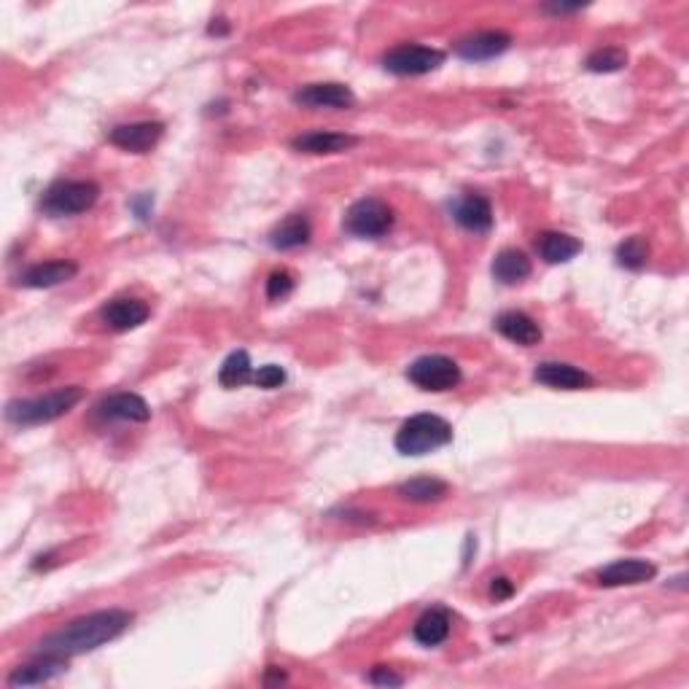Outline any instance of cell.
Returning a JSON list of instances; mask_svg holds the SVG:
<instances>
[{
  "mask_svg": "<svg viewBox=\"0 0 689 689\" xmlns=\"http://www.w3.org/2000/svg\"><path fill=\"white\" fill-rule=\"evenodd\" d=\"M132 620H135V614L124 609L92 611L87 617L68 622L65 628L54 630V633L41 638L35 644L33 655L62 657V660L87 655V652H92L97 646H103L122 636L124 630L130 628Z\"/></svg>",
  "mask_w": 689,
  "mask_h": 689,
  "instance_id": "1",
  "label": "cell"
},
{
  "mask_svg": "<svg viewBox=\"0 0 689 689\" xmlns=\"http://www.w3.org/2000/svg\"><path fill=\"white\" fill-rule=\"evenodd\" d=\"M369 681L372 684H377V687H402L404 679L399 676V673H393L391 668H385V665H377V668H372V673H369Z\"/></svg>",
  "mask_w": 689,
  "mask_h": 689,
  "instance_id": "30",
  "label": "cell"
},
{
  "mask_svg": "<svg viewBox=\"0 0 689 689\" xmlns=\"http://www.w3.org/2000/svg\"><path fill=\"white\" fill-rule=\"evenodd\" d=\"M76 272H79V264L60 259V262L35 264V267H30V270L19 275L17 283L25 288H54L76 278Z\"/></svg>",
  "mask_w": 689,
  "mask_h": 689,
  "instance_id": "18",
  "label": "cell"
},
{
  "mask_svg": "<svg viewBox=\"0 0 689 689\" xmlns=\"http://www.w3.org/2000/svg\"><path fill=\"white\" fill-rule=\"evenodd\" d=\"M97 418L146 423L151 418V407L138 393H114V396H108V399L97 404Z\"/></svg>",
  "mask_w": 689,
  "mask_h": 689,
  "instance_id": "15",
  "label": "cell"
},
{
  "mask_svg": "<svg viewBox=\"0 0 689 689\" xmlns=\"http://www.w3.org/2000/svg\"><path fill=\"white\" fill-rule=\"evenodd\" d=\"M628 65V54L625 49H617V46H603V49H595L590 57L585 60V68L590 73H617Z\"/></svg>",
  "mask_w": 689,
  "mask_h": 689,
  "instance_id": "26",
  "label": "cell"
},
{
  "mask_svg": "<svg viewBox=\"0 0 689 689\" xmlns=\"http://www.w3.org/2000/svg\"><path fill=\"white\" fill-rule=\"evenodd\" d=\"M280 681H286V673L278 671V668H272V671L264 676V684H280Z\"/></svg>",
  "mask_w": 689,
  "mask_h": 689,
  "instance_id": "32",
  "label": "cell"
},
{
  "mask_svg": "<svg viewBox=\"0 0 689 689\" xmlns=\"http://www.w3.org/2000/svg\"><path fill=\"white\" fill-rule=\"evenodd\" d=\"M84 399V391L79 385H70L62 391L46 393V396H35V399H14L6 407V420L14 426H41V423H52L68 415L76 404Z\"/></svg>",
  "mask_w": 689,
  "mask_h": 689,
  "instance_id": "2",
  "label": "cell"
},
{
  "mask_svg": "<svg viewBox=\"0 0 689 689\" xmlns=\"http://www.w3.org/2000/svg\"><path fill=\"white\" fill-rule=\"evenodd\" d=\"M310 237H313V227H310L307 216L291 213L286 221H280L278 227L272 229L270 245L275 251H294V248L310 243Z\"/></svg>",
  "mask_w": 689,
  "mask_h": 689,
  "instance_id": "20",
  "label": "cell"
},
{
  "mask_svg": "<svg viewBox=\"0 0 689 689\" xmlns=\"http://www.w3.org/2000/svg\"><path fill=\"white\" fill-rule=\"evenodd\" d=\"M512 593H515V585L509 582V579H493V585H490V595L496 598V601H506V598H512Z\"/></svg>",
  "mask_w": 689,
  "mask_h": 689,
  "instance_id": "31",
  "label": "cell"
},
{
  "mask_svg": "<svg viewBox=\"0 0 689 689\" xmlns=\"http://www.w3.org/2000/svg\"><path fill=\"white\" fill-rule=\"evenodd\" d=\"M453 442V426L439 415L431 412H420L412 415L410 420H404L399 434H396V450L402 455H428Z\"/></svg>",
  "mask_w": 689,
  "mask_h": 689,
  "instance_id": "3",
  "label": "cell"
},
{
  "mask_svg": "<svg viewBox=\"0 0 689 689\" xmlns=\"http://www.w3.org/2000/svg\"><path fill=\"white\" fill-rule=\"evenodd\" d=\"M657 576V566L649 560L628 558V560H614L611 566H606L598 574V585L601 587H625V585H644L652 582Z\"/></svg>",
  "mask_w": 689,
  "mask_h": 689,
  "instance_id": "13",
  "label": "cell"
},
{
  "mask_svg": "<svg viewBox=\"0 0 689 689\" xmlns=\"http://www.w3.org/2000/svg\"><path fill=\"white\" fill-rule=\"evenodd\" d=\"M253 383L259 385V388L272 391V388H280V385L286 383V372L278 364H267V367H259V372L253 375Z\"/></svg>",
  "mask_w": 689,
  "mask_h": 689,
  "instance_id": "29",
  "label": "cell"
},
{
  "mask_svg": "<svg viewBox=\"0 0 689 689\" xmlns=\"http://www.w3.org/2000/svg\"><path fill=\"white\" fill-rule=\"evenodd\" d=\"M165 135V124L162 122H132L119 124L108 132V140L116 149L130 151V154H149L159 140Z\"/></svg>",
  "mask_w": 689,
  "mask_h": 689,
  "instance_id": "8",
  "label": "cell"
},
{
  "mask_svg": "<svg viewBox=\"0 0 689 689\" xmlns=\"http://www.w3.org/2000/svg\"><path fill=\"white\" fill-rule=\"evenodd\" d=\"M407 377L420 391H453L461 383V367L447 356H420L407 367Z\"/></svg>",
  "mask_w": 689,
  "mask_h": 689,
  "instance_id": "5",
  "label": "cell"
},
{
  "mask_svg": "<svg viewBox=\"0 0 689 689\" xmlns=\"http://www.w3.org/2000/svg\"><path fill=\"white\" fill-rule=\"evenodd\" d=\"M358 143L356 135H345V132H305L294 138V151L299 154H342L350 151Z\"/></svg>",
  "mask_w": 689,
  "mask_h": 689,
  "instance_id": "19",
  "label": "cell"
},
{
  "mask_svg": "<svg viewBox=\"0 0 689 689\" xmlns=\"http://www.w3.org/2000/svg\"><path fill=\"white\" fill-rule=\"evenodd\" d=\"M536 251L547 264H563L582 253V243L563 232H541L536 237Z\"/></svg>",
  "mask_w": 689,
  "mask_h": 689,
  "instance_id": "23",
  "label": "cell"
},
{
  "mask_svg": "<svg viewBox=\"0 0 689 689\" xmlns=\"http://www.w3.org/2000/svg\"><path fill=\"white\" fill-rule=\"evenodd\" d=\"M512 46V35L501 33V30H482V33L466 35L455 44V54L461 60L469 62H485V60H496L501 54Z\"/></svg>",
  "mask_w": 689,
  "mask_h": 689,
  "instance_id": "10",
  "label": "cell"
},
{
  "mask_svg": "<svg viewBox=\"0 0 689 689\" xmlns=\"http://www.w3.org/2000/svg\"><path fill=\"white\" fill-rule=\"evenodd\" d=\"M493 278L498 280V283H504V286H517V283H523L525 278H531V259L525 256L523 251H517V248H504V251L498 253L496 259H493Z\"/></svg>",
  "mask_w": 689,
  "mask_h": 689,
  "instance_id": "22",
  "label": "cell"
},
{
  "mask_svg": "<svg viewBox=\"0 0 689 689\" xmlns=\"http://www.w3.org/2000/svg\"><path fill=\"white\" fill-rule=\"evenodd\" d=\"M646 259H649V245H646L644 237H628L617 248V262L625 270H644Z\"/></svg>",
  "mask_w": 689,
  "mask_h": 689,
  "instance_id": "27",
  "label": "cell"
},
{
  "mask_svg": "<svg viewBox=\"0 0 689 689\" xmlns=\"http://www.w3.org/2000/svg\"><path fill=\"white\" fill-rule=\"evenodd\" d=\"M68 671V660L49 655H35L33 663L19 665L9 673L6 684L9 687H33V684H46V681L57 679L60 673Z\"/></svg>",
  "mask_w": 689,
  "mask_h": 689,
  "instance_id": "14",
  "label": "cell"
},
{
  "mask_svg": "<svg viewBox=\"0 0 689 689\" xmlns=\"http://www.w3.org/2000/svg\"><path fill=\"white\" fill-rule=\"evenodd\" d=\"M149 313V305H146L143 299L122 297L111 299V302L100 310V321H103L111 332H132V329H138L140 323L149 321Z\"/></svg>",
  "mask_w": 689,
  "mask_h": 689,
  "instance_id": "11",
  "label": "cell"
},
{
  "mask_svg": "<svg viewBox=\"0 0 689 689\" xmlns=\"http://www.w3.org/2000/svg\"><path fill=\"white\" fill-rule=\"evenodd\" d=\"M97 197H100V186L95 181H57L41 197V210L52 219L79 216L95 208Z\"/></svg>",
  "mask_w": 689,
  "mask_h": 689,
  "instance_id": "4",
  "label": "cell"
},
{
  "mask_svg": "<svg viewBox=\"0 0 689 689\" xmlns=\"http://www.w3.org/2000/svg\"><path fill=\"white\" fill-rule=\"evenodd\" d=\"M533 380L555 391H582L593 385V377L585 369L574 367V364H560V361H544L533 369Z\"/></svg>",
  "mask_w": 689,
  "mask_h": 689,
  "instance_id": "12",
  "label": "cell"
},
{
  "mask_svg": "<svg viewBox=\"0 0 689 689\" xmlns=\"http://www.w3.org/2000/svg\"><path fill=\"white\" fill-rule=\"evenodd\" d=\"M291 291H294V275L288 270H275L270 278H267V299H270V302L286 299Z\"/></svg>",
  "mask_w": 689,
  "mask_h": 689,
  "instance_id": "28",
  "label": "cell"
},
{
  "mask_svg": "<svg viewBox=\"0 0 689 689\" xmlns=\"http://www.w3.org/2000/svg\"><path fill=\"white\" fill-rule=\"evenodd\" d=\"M447 493H450V485L439 477H415L396 488V496L410 504H437L447 498Z\"/></svg>",
  "mask_w": 689,
  "mask_h": 689,
  "instance_id": "24",
  "label": "cell"
},
{
  "mask_svg": "<svg viewBox=\"0 0 689 689\" xmlns=\"http://www.w3.org/2000/svg\"><path fill=\"white\" fill-rule=\"evenodd\" d=\"M393 227V210L388 202L377 200V197H364V200L353 202L345 213V229L350 235L364 237V240H375L383 237Z\"/></svg>",
  "mask_w": 689,
  "mask_h": 689,
  "instance_id": "6",
  "label": "cell"
},
{
  "mask_svg": "<svg viewBox=\"0 0 689 689\" xmlns=\"http://www.w3.org/2000/svg\"><path fill=\"white\" fill-rule=\"evenodd\" d=\"M453 219L469 232L485 235L493 227V208H490L488 197L482 194H466L453 205Z\"/></svg>",
  "mask_w": 689,
  "mask_h": 689,
  "instance_id": "16",
  "label": "cell"
},
{
  "mask_svg": "<svg viewBox=\"0 0 689 689\" xmlns=\"http://www.w3.org/2000/svg\"><path fill=\"white\" fill-rule=\"evenodd\" d=\"M445 65V52L420 44H402L383 57V68L393 76H426Z\"/></svg>",
  "mask_w": 689,
  "mask_h": 689,
  "instance_id": "7",
  "label": "cell"
},
{
  "mask_svg": "<svg viewBox=\"0 0 689 689\" xmlns=\"http://www.w3.org/2000/svg\"><path fill=\"white\" fill-rule=\"evenodd\" d=\"M253 377V367H251V356L245 353V350H235V353H229L227 361L221 364L219 369V383L224 385V388H240V385H245L248 380Z\"/></svg>",
  "mask_w": 689,
  "mask_h": 689,
  "instance_id": "25",
  "label": "cell"
},
{
  "mask_svg": "<svg viewBox=\"0 0 689 689\" xmlns=\"http://www.w3.org/2000/svg\"><path fill=\"white\" fill-rule=\"evenodd\" d=\"M294 103L302 105V108H313V111H318V108L342 111V108H353L356 105V95L345 84L326 81V84H307V87L297 89L294 92Z\"/></svg>",
  "mask_w": 689,
  "mask_h": 689,
  "instance_id": "9",
  "label": "cell"
},
{
  "mask_svg": "<svg viewBox=\"0 0 689 689\" xmlns=\"http://www.w3.org/2000/svg\"><path fill=\"white\" fill-rule=\"evenodd\" d=\"M496 332L501 337H506L509 342H517L523 348H531V345H539L541 342V329L539 323L533 321L531 315L520 313V310H506L496 318Z\"/></svg>",
  "mask_w": 689,
  "mask_h": 689,
  "instance_id": "17",
  "label": "cell"
},
{
  "mask_svg": "<svg viewBox=\"0 0 689 689\" xmlns=\"http://www.w3.org/2000/svg\"><path fill=\"white\" fill-rule=\"evenodd\" d=\"M450 628H453V620H450V614L445 609H428L415 622L412 638L420 646H439L450 638Z\"/></svg>",
  "mask_w": 689,
  "mask_h": 689,
  "instance_id": "21",
  "label": "cell"
}]
</instances>
